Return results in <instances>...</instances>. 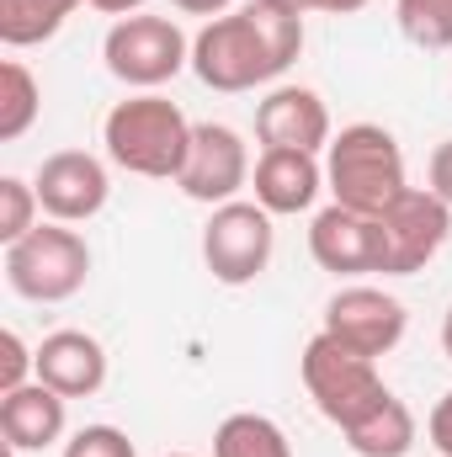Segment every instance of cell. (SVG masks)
<instances>
[{
	"label": "cell",
	"instance_id": "5bb4252c",
	"mask_svg": "<svg viewBox=\"0 0 452 457\" xmlns=\"http://www.w3.org/2000/svg\"><path fill=\"white\" fill-rule=\"evenodd\" d=\"M309 255L320 271H336V277L378 271V228L367 213H351V208L331 203L309 224Z\"/></svg>",
	"mask_w": 452,
	"mask_h": 457
},
{
	"label": "cell",
	"instance_id": "9a60e30c",
	"mask_svg": "<svg viewBox=\"0 0 452 457\" xmlns=\"http://www.w3.org/2000/svg\"><path fill=\"white\" fill-rule=\"evenodd\" d=\"M64 426H70V399L54 394L43 378L0 394V436L11 453H43L64 436Z\"/></svg>",
	"mask_w": 452,
	"mask_h": 457
},
{
	"label": "cell",
	"instance_id": "1f68e13d",
	"mask_svg": "<svg viewBox=\"0 0 452 457\" xmlns=\"http://www.w3.org/2000/svg\"><path fill=\"white\" fill-rule=\"evenodd\" d=\"M442 351H448V361H452V303H448V314H442Z\"/></svg>",
	"mask_w": 452,
	"mask_h": 457
},
{
	"label": "cell",
	"instance_id": "4dcf8cb0",
	"mask_svg": "<svg viewBox=\"0 0 452 457\" xmlns=\"http://www.w3.org/2000/svg\"><path fill=\"white\" fill-rule=\"evenodd\" d=\"M272 5H288V11H298V16H309V11H320V0H272Z\"/></svg>",
	"mask_w": 452,
	"mask_h": 457
},
{
	"label": "cell",
	"instance_id": "52a82bcc",
	"mask_svg": "<svg viewBox=\"0 0 452 457\" xmlns=\"http://www.w3.org/2000/svg\"><path fill=\"white\" fill-rule=\"evenodd\" d=\"M378 271L383 277H415L437 261V250L448 245L452 234V208L426 187H410L405 197H394L378 219Z\"/></svg>",
	"mask_w": 452,
	"mask_h": 457
},
{
	"label": "cell",
	"instance_id": "4316f807",
	"mask_svg": "<svg viewBox=\"0 0 452 457\" xmlns=\"http://www.w3.org/2000/svg\"><path fill=\"white\" fill-rule=\"evenodd\" d=\"M426 436H431V447L442 457H452V388L437 399V410H431V420H426Z\"/></svg>",
	"mask_w": 452,
	"mask_h": 457
},
{
	"label": "cell",
	"instance_id": "603a6c76",
	"mask_svg": "<svg viewBox=\"0 0 452 457\" xmlns=\"http://www.w3.org/2000/svg\"><path fill=\"white\" fill-rule=\"evenodd\" d=\"M38 213H43L38 187H32V181H21V176H0V245L27 239L32 228L43 224Z\"/></svg>",
	"mask_w": 452,
	"mask_h": 457
},
{
	"label": "cell",
	"instance_id": "836d02e7",
	"mask_svg": "<svg viewBox=\"0 0 452 457\" xmlns=\"http://www.w3.org/2000/svg\"><path fill=\"white\" fill-rule=\"evenodd\" d=\"M171 457H192V453H171Z\"/></svg>",
	"mask_w": 452,
	"mask_h": 457
},
{
	"label": "cell",
	"instance_id": "f1b7e54d",
	"mask_svg": "<svg viewBox=\"0 0 452 457\" xmlns=\"http://www.w3.org/2000/svg\"><path fill=\"white\" fill-rule=\"evenodd\" d=\"M86 5H96V11H107V16H133V11H144V0H86Z\"/></svg>",
	"mask_w": 452,
	"mask_h": 457
},
{
	"label": "cell",
	"instance_id": "8992f818",
	"mask_svg": "<svg viewBox=\"0 0 452 457\" xmlns=\"http://www.w3.org/2000/svg\"><path fill=\"white\" fill-rule=\"evenodd\" d=\"M192 75L208 86V91H224V96H239V91H255L266 80H277V59L272 48L261 43L250 11H229V16H213L197 37H192Z\"/></svg>",
	"mask_w": 452,
	"mask_h": 457
},
{
	"label": "cell",
	"instance_id": "ba28073f",
	"mask_svg": "<svg viewBox=\"0 0 452 457\" xmlns=\"http://www.w3.org/2000/svg\"><path fill=\"white\" fill-rule=\"evenodd\" d=\"M277 250V228L261 203H224L213 208V219L203 224V266L213 271V282L224 287H250Z\"/></svg>",
	"mask_w": 452,
	"mask_h": 457
},
{
	"label": "cell",
	"instance_id": "6da1fadb",
	"mask_svg": "<svg viewBox=\"0 0 452 457\" xmlns=\"http://www.w3.org/2000/svg\"><path fill=\"white\" fill-rule=\"evenodd\" d=\"M192 128L197 122H187V112L171 96L138 91L102 117V144L117 170L144 176V181H176L192 149Z\"/></svg>",
	"mask_w": 452,
	"mask_h": 457
},
{
	"label": "cell",
	"instance_id": "277c9868",
	"mask_svg": "<svg viewBox=\"0 0 452 457\" xmlns=\"http://www.w3.org/2000/svg\"><path fill=\"white\" fill-rule=\"evenodd\" d=\"M298 372H304V388H309L314 410H320L331 426H340V431H346L351 420H362V415L389 394V383L378 378V361L362 356V351H351V345H340L336 336H325V330L304 345Z\"/></svg>",
	"mask_w": 452,
	"mask_h": 457
},
{
	"label": "cell",
	"instance_id": "cb8c5ba5",
	"mask_svg": "<svg viewBox=\"0 0 452 457\" xmlns=\"http://www.w3.org/2000/svg\"><path fill=\"white\" fill-rule=\"evenodd\" d=\"M64 457H138L133 436L117 431V426H80L70 442H64Z\"/></svg>",
	"mask_w": 452,
	"mask_h": 457
},
{
	"label": "cell",
	"instance_id": "2e32d148",
	"mask_svg": "<svg viewBox=\"0 0 452 457\" xmlns=\"http://www.w3.org/2000/svg\"><path fill=\"white\" fill-rule=\"evenodd\" d=\"M38 378L64 399H91L107 383V345L86 330H54L38 341Z\"/></svg>",
	"mask_w": 452,
	"mask_h": 457
},
{
	"label": "cell",
	"instance_id": "484cf974",
	"mask_svg": "<svg viewBox=\"0 0 452 457\" xmlns=\"http://www.w3.org/2000/svg\"><path fill=\"white\" fill-rule=\"evenodd\" d=\"M426 181H431V192L442 197L452 208V138H442L437 149H431V165H426Z\"/></svg>",
	"mask_w": 452,
	"mask_h": 457
},
{
	"label": "cell",
	"instance_id": "d6986e66",
	"mask_svg": "<svg viewBox=\"0 0 452 457\" xmlns=\"http://www.w3.org/2000/svg\"><path fill=\"white\" fill-rule=\"evenodd\" d=\"M70 0H0V43L5 48H32L48 43L70 21Z\"/></svg>",
	"mask_w": 452,
	"mask_h": 457
},
{
	"label": "cell",
	"instance_id": "d4e9b609",
	"mask_svg": "<svg viewBox=\"0 0 452 457\" xmlns=\"http://www.w3.org/2000/svg\"><path fill=\"white\" fill-rule=\"evenodd\" d=\"M32 378H38V345H27L16 330H5L0 336V394H11Z\"/></svg>",
	"mask_w": 452,
	"mask_h": 457
},
{
	"label": "cell",
	"instance_id": "d6a6232c",
	"mask_svg": "<svg viewBox=\"0 0 452 457\" xmlns=\"http://www.w3.org/2000/svg\"><path fill=\"white\" fill-rule=\"evenodd\" d=\"M70 5H75V11H80V5H86V0H70Z\"/></svg>",
	"mask_w": 452,
	"mask_h": 457
},
{
	"label": "cell",
	"instance_id": "83f0119b",
	"mask_svg": "<svg viewBox=\"0 0 452 457\" xmlns=\"http://www.w3.org/2000/svg\"><path fill=\"white\" fill-rule=\"evenodd\" d=\"M229 5L234 0H171V11H181V16H229Z\"/></svg>",
	"mask_w": 452,
	"mask_h": 457
},
{
	"label": "cell",
	"instance_id": "7402d4cb",
	"mask_svg": "<svg viewBox=\"0 0 452 457\" xmlns=\"http://www.w3.org/2000/svg\"><path fill=\"white\" fill-rule=\"evenodd\" d=\"M394 21L426 54L452 48V0H394Z\"/></svg>",
	"mask_w": 452,
	"mask_h": 457
},
{
	"label": "cell",
	"instance_id": "7a4b0ae2",
	"mask_svg": "<svg viewBox=\"0 0 452 457\" xmlns=\"http://www.w3.org/2000/svg\"><path fill=\"white\" fill-rule=\"evenodd\" d=\"M325 192L340 208L378 219L394 197L410 192L405 176V149L383 122H351L340 128L325 149Z\"/></svg>",
	"mask_w": 452,
	"mask_h": 457
},
{
	"label": "cell",
	"instance_id": "ac0fdd59",
	"mask_svg": "<svg viewBox=\"0 0 452 457\" xmlns=\"http://www.w3.org/2000/svg\"><path fill=\"white\" fill-rule=\"evenodd\" d=\"M213 457H293L288 431L272 420V415H255V410H239L224 415L219 431H213Z\"/></svg>",
	"mask_w": 452,
	"mask_h": 457
},
{
	"label": "cell",
	"instance_id": "8fae6325",
	"mask_svg": "<svg viewBox=\"0 0 452 457\" xmlns=\"http://www.w3.org/2000/svg\"><path fill=\"white\" fill-rule=\"evenodd\" d=\"M32 187H38V203H43V213H48L54 224H86V219H96V213L107 208V197H113L107 165H102L96 154H86V149H59V154H48V160L38 165Z\"/></svg>",
	"mask_w": 452,
	"mask_h": 457
},
{
	"label": "cell",
	"instance_id": "4fadbf2b",
	"mask_svg": "<svg viewBox=\"0 0 452 457\" xmlns=\"http://www.w3.org/2000/svg\"><path fill=\"white\" fill-rule=\"evenodd\" d=\"M250 187H255V203L272 219L309 213L314 197L325 192V165L309 149H261V160L250 170Z\"/></svg>",
	"mask_w": 452,
	"mask_h": 457
},
{
	"label": "cell",
	"instance_id": "f546056e",
	"mask_svg": "<svg viewBox=\"0 0 452 457\" xmlns=\"http://www.w3.org/2000/svg\"><path fill=\"white\" fill-rule=\"evenodd\" d=\"M367 0H320V11H331V16H351V11H362Z\"/></svg>",
	"mask_w": 452,
	"mask_h": 457
},
{
	"label": "cell",
	"instance_id": "5b68a950",
	"mask_svg": "<svg viewBox=\"0 0 452 457\" xmlns=\"http://www.w3.org/2000/svg\"><path fill=\"white\" fill-rule=\"evenodd\" d=\"M102 59H107V75L133 86V91H160L165 80H176L187 64H192V43L187 32L171 21V16H117L102 37Z\"/></svg>",
	"mask_w": 452,
	"mask_h": 457
},
{
	"label": "cell",
	"instance_id": "e0dca14e",
	"mask_svg": "<svg viewBox=\"0 0 452 457\" xmlns=\"http://www.w3.org/2000/svg\"><path fill=\"white\" fill-rule=\"evenodd\" d=\"M346 447L356 457H405L410 447H415V415H410V404L389 388L362 420H351L346 431Z\"/></svg>",
	"mask_w": 452,
	"mask_h": 457
},
{
	"label": "cell",
	"instance_id": "7c38bea8",
	"mask_svg": "<svg viewBox=\"0 0 452 457\" xmlns=\"http://www.w3.org/2000/svg\"><path fill=\"white\" fill-rule=\"evenodd\" d=\"M255 138L261 149H331V107L309 86H272L255 102Z\"/></svg>",
	"mask_w": 452,
	"mask_h": 457
},
{
	"label": "cell",
	"instance_id": "9c48e42d",
	"mask_svg": "<svg viewBox=\"0 0 452 457\" xmlns=\"http://www.w3.org/2000/svg\"><path fill=\"white\" fill-rule=\"evenodd\" d=\"M320 330L378 361V356H389L394 345L405 341L410 314H405V303L394 293H383L372 282H351V287H340L336 298L325 303V325Z\"/></svg>",
	"mask_w": 452,
	"mask_h": 457
},
{
	"label": "cell",
	"instance_id": "3957f363",
	"mask_svg": "<svg viewBox=\"0 0 452 457\" xmlns=\"http://www.w3.org/2000/svg\"><path fill=\"white\" fill-rule=\"evenodd\" d=\"M91 277V245L70 224H38L27 239L5 245V282L27 303H64Z\"/></svg>",
	"mask_w": 452,
	"mask_h": 457
},
{
	"label": "cell",
	"instance_id": "30bf717a",
	"mask_svg": "<svg viewBox=\"0 0 452 457\" xmlns=\"http://www.w3.org/2000/svg\"><path fill=\"white\" fill-rule=\"evenodd\" d=\"M250 170H255V165H250V149H245V138H239L229 122H197L176 187H181L192 203L224 208V203H234V197L250 187Z\"/></svg>",
	"mask_w": 452,
	"mask_h": 457
},
{
	"label": "cell",
	"instance_id": "ffe728a7",
	"mask_svg": "<svg viewBox=\"0 0 452 457\" xmlns=\"http://www.w3.org/2000/svg\"><path fill=\"white\" fill-rule=\"evenodd\" d=\"M43 112V86L32 80V70L21 59H5L0 64V138L16 144Z\"/></svg>",
	"mask_w": 452,
	"mask_h": 457
},
{
	"label": "cell",
	"instance_id": "44dd1931",
	"mask_svg": "<svg viewBox=\"0 0 452 457\" xmlns=\"http://www.w3.org/2000/svg\"><path fill=\"white\" fill-rule=\"evenodd\" d=\"M245 11H250V21H255L261 43L272 48L277 70L288 75V70H293V59L304 54V16H298V11H288V5H272V0H250Z\"/></svg>",
	"mask_w": 452,
	"mask_h": 457
}]
</instances>
